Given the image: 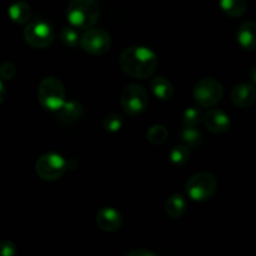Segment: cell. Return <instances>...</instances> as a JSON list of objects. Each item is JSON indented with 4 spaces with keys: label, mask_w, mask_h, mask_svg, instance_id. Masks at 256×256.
<instances>
[{
    "label": "cell",
    "mask_w": 256,
    "mask_h": 256,
    "mask_svg": "<svg viewBox=\"0 0 256 256\" xmlns=\"http://www.w3.org/2000/svg\"><path fill=\"white\" fill-rule=\"evenodd\" d=\"M122 72L135 79L152 76L158 68V55L142 45H132L122 50L119 58Z\"/></svg>",
    "instance_id": "1"
},
{
    "label": "cell",
    "mask_w": 256,
    "mask_h": 256,
    "mask_svg": "<svg viewBox=\"0 0 256 256\" xmlns=\"http://www.w3.org/2000/svg\"><path fill=\"white\" fill-rule=\"evenodd\" d=\"M66 16L78 29L92 28L100 16V5L96 0H72L68 5Z\"/></svg>",
    "instance_id": "2"
},
{
    "label": "cell",
    "mask_w": 256,
    "mask_h": 256,
    "mask_svg": "<svg viewBox=\"0 0 256 256\" xmlns=\"http://www.w3.org/2000/svg\"><path fill=\"white\" fill-rule=\"evenodd\" d=\"M38 99L42 108L50 112H56L66 102L64 85L54 76L45 78L38 88Z\"/></svg>",
    "instance_id": "3"
},
{
    "label": "cell",
    "mask_w": 256,
    "mask_h": 256,
    "mask_svg": "<svg viewBox=\"0 0 256 256\" xmlns=\"http://www.w3.org/2000/svg\"><path fill=\"white\" fill-rule=\"evenodd\" d=\"M218 189V180L212 172H199L192 174L185 184V192L195 202L209 200Z\"/></svg>",
    "instance_id": "4"
},
{
    "label": "cell",
    "mask_w": 256,
    "mask_h": 256,
    "mask_svg": "<svg viewBox=\"0 0 256 256\" xmlns=\"http://www.w3.org/2000/svg\"><path fill=\"white\" fill-rule=\"evenodd\" d=\"M192 95L200 106L212 108L222 102L224 96V86L219 80L204 78L195 84Z\"/></svg>",
    "instance_id": "5"
},
{
    "label": "cell",
    "mask_w": 256,
    "mask_h": 256,
    "mask_svg": "<svg viewBox=\"0 0 256 256\" xmlns=\"http://www.w3.org/2000/svg\"><path fill=\"white\" fill-rule=\"evenodd\" d=\"M68 169V162L56 152L42 154L35 162V172L45 182H55L64 175Z\"/></svg>",
    "instance_id": "6"
},
{
    "label": "cell",
    "mask_w": 256,
    "mask_h": 256,
    "mask_svg": "<svg viewBox=\"0 0 256 256\" xmlns=\"http://www.w3.org/2000/svg\"><path fill=\"white\" fill-rule=\"evenodd\" d=\"M24 39L28 44L35 49H45L54 42V30L49 22L42 18L32 20L25 26Z\"/></svg>",
    "instance_id": "7"
},
{
    "label": "cell",
    "mask_w": 256,
    "mask_h": 256,
    "mask_svg": "<svg viewBox=\"0 0 256 256\" xmlns=\"http://www.w3.org/2000/svg\"><path fill=\"white\" fill-rule=\"evenodd\" d=\"M149 96L144 86L139 84H130L124 88L122 92V106L125 114L136 116L142 114L148 106Z\"/></svg>",
    "instance_id": "8"
},
{
    "label": "cell",
    "mask_w": 256,
    "mask_h": 256,
    "mask_svg": "<svg viewBox=\"0 0 256 256\" xmlns=\"http://www.w3.org/2000/svg\"><path fill=\"white\" fill-rule=\"evenodd\" d=\"M84 52L92 55H102L109 52L112 46V38L109 32L100 28H89L79 42Z\"/></svg>",
    "instance_id": "9"
},
{
    "label": "cell",
    "mask_w": 256,
    "mask_h": 256,
    "mask_svg": "<svg viewBox=\"0 0 256 256\" xmlns=\"http://www.w3.org/2000/svg\"><path fill=\"white\" fill-rule=\"evenodd\" d=\"M98 228L105 232H114L122 228V216L116 209L112 206H104L98 212L95 216Z\"/></svg>",
    "instance_id": "10"
},
{
    "label": "cell",
    "mask_w": 256,
    "mask_h": 256,
    "mask_svg": "<svg viewBox=\"0 0 256 256\" xmlns=\"http://www.w3.org/2000/svg\"><path fill=\"white\" fill-rule=\"evenodd\" d=\"M204 124L208 130L214 134H224L229 132L232 126V120L229 115L219 109H212L204 115Z\"/></svg>",
    "instance_id": "11"
},
{
    "label": "cell",
    "mask_w": 256,
    "mask_h": 256,
    "mask_svg": "<svg viewBox=\"0 0 256 256\" xmlns=\"http://www.w3.org/2000/svg\"><path fill=\"white\" fill-rule=\"evenodd\" d=\"M84 106L78 100H69L65 102L59 109L56 110V122L62 125L74 124L75 122L82 119L84 115Z\"/></svg>",
    "instance_id": "12"
},
{
    "label": "cell",
    "mask_w": 256,
    "mask_h": 256,
    "mask_svg": "<svg viewBox=\"0 0 256 256\" xmlns=\"http://www.w3.org/2000/svg\"><path fill=\"white\" fill-rule=\"evenodd\" d=\"M255 99V85L252 82H240L232 90V102L239 108L252 106Z\"/></svg>",
    "instance_id": "13"
},
{
    "label": "cell",
    "mask_w": 256,
    "mask_h": 256,
    "mask_svg": "<svg viewBox=\"0 0 256 256\" xmlns=\"http://www.w3.org/2000/svg\"><path fill=\"white\" fill-rule=\"evenodd\" d=\"M255 30L256 24L254 22H245L239 26L236 32V39L242 49L249 52H254L256 49Z\"/></svg>",
    "instance_id": "14"
},
{
    "label": "cell",
    "mask_w": 256,
    "mask_h": 256,
    "mask_svg": "<svg viewBox=\"0 0 256 256\" xmlns=\"http://www.w3.org/2000/svg\"><path fill=\"white\" fill-rule=\"evenodd\" d=\"M150 88H152V92L158 99L164 100V102H168V100L172 99L174 96V86H172V82H170L168 78L162 76H155L154 79L150 82Z\"/></svg>",
    "instance_id": "15"
},
{
    "label": "cell",
    "mask_w": 256,
    "mask_h": 256,
    "mask_svg": "<svg viewBox=\"0 0 256 256\" xmlns=\"http://www.w3.org/2000/svg\"><path fill=\"white\" fill-rule=\"evenodd\" d=\"M8 14L9 18L18 25H24L32 18V9H30L29 4L25 2H15L8 9Z\"/></svg>",
    "instance_id": "16"
},
{
    "label": "cell",
    "mask_w": 256,
    "mask_h": 256,
    "mask_svg": "<svg viewBox=\"0 0 256 256\" xmlns=\"http://www.w3.org/2000/svg\"><path fill=\"white\" fill-rule=\"evenodd\" d=\"M188 202L186 199L182 194H172L168 198L165 202V212L172 219H176L184 215L186 212Z\"/></svg>",
    "instance_id": "17"
},
{
    "label": "cell",
    "mask_w": 256,
    "mask_h": 256,
    "mask_svg": "<svg viewBox=\"0 0 256 256\" xmlns=\"http://www.w3.org/2000/svg\"><path fill=\"white\" fill-rule=\"evenodd\" d=\"M220 8L230 18H240L246 12V0H220Z\"/></svg>",
    "instance_id": "18"
},
{
    "label": "cell",
    "mask_w": 256,
    "mask_h": 256,
    "mask_svg": "<svg viewBox=\"0 0 256 256\" xmlns=\"http://www.w3.org/2000/svg\"><path fill=\"white\" fill-rule=\"evenodd\" d=\"M180 136H182V140L184 142V145H186L188 148L200 146L202 142V135L198 130V128L184 126V129L180 132Z\"/></svg>",
    "instance_id": "19"
},
{
    "label": "cell",
    "mask_w": 256,
    "mask_h": 256,
    "mask_svg": "<svg viewBox=\"0 0 256 256\" xmlns=\"http://www.w3.org/2000/svg\"><path fill=\"white\" fill-rule=\"evenodd\" d=\"M190 148H188L186 145H178L174 149L170 152L169 159L170 162L175 166H182V165L186 164L190 159Z\"/></svg>",
    "instance_id": "20"
},
{
    "label": "cell",
    "mask_w": 256,
    "mask_h": 256,
    "mask_svg": "<svg viewBox=\"0 0 256 256\" xmlns=\"http://www.w3.org/2000/svg\"><path fill=\"white\" fill-rule=\"evenodd\" d=\"M146 138L149 142H152V145H162L168 139V129L164 125H152L148 130Z\"/></svg>",
    "instance_id": "21"
},
{
    "label": "cell",
    "mask_w": 256,
    "mask_h": 256,
    "mask_svg": "<svg viewBox=\"0 0 256 256\" xmlns=\"http://www.w3.org/2000/svg\"><path fill=\"white\" fill-rule=\"evenodd\" d=\"M202 120V114L196 108H188L182 114V125L186 128H198Z\"/></svg>",
    "instance_id": "22"
},
{
    "label": "cell",
    "mask_w": 256,
    "mask_h": 256,
    "mask_svg": "<svg viewBox=\"0 0 256 256\" xmlns=\"http://www.w3.org/2000/svg\"><path fill=\"white\" fill-rule=\"evenodd\" d=\"M60 40H62V44L65 46H69V48H74L78 46L80 42V36H79V32L74 29V28H70L66 26L60 32Z\"/></svg>",
    "instance_id": "23"
},
{
    "label": "cell",
    "mask_w": 256,
    "mask_h": 256,
    "mask_svg": "<svg viewBox=\"0 0 256 256\" xmlns=\"http://www.w3.org/2000/svg\"><path fill=\"white\" fill-rule=\"evenodd\" d=\"M124 125V118L120 114H110L102 122V126L106 132H116Z\"/></svg>",
    "instance_id": "24"
},
{
    "label": "cell",
    "mask_w": 256,
    "mask_h": 256,
    "mask_svg": "<svg viewBox=\"0 0 256 256\" xmlns=\"http://www.w3.org/2000/svg\"><path fill=\"white\" fill-rule=\"evenodd\" d=\"M16 72L18 69L15 66V64H12V62H6L0 65V78L2 80H12L16 75Z\"/></svg>",
    "instance_id": "25"
},
{
    "label": "cell",
    "mask_w": 256,
    "mask_h": 256,
    "mask_svg": "<svg viewBox=\"0 0 256 256\" xmlns=\"http://www.w3.org/2000/svg\"><path fill=\"white\" fill-rule=\"evenodd\" d=\"M16 254V244L12 240L0 242V256H14Z\"/></svg>",
    "instance_id": "26"
},
{
    "label": "cell",
    "mask_w": 256,
    "mask_h": 256,
    "mask_svg": "<svg viewBox=\"0 0 256 256\" xmlns=\"http://www.w3.org/2000/svg\"><path fill=\"white\" fill-rule=\"evenodd\" d=\"M125 256H158V254L152 252V250H148V249H132L130 252H128Z\"/></svg>",
    "instance_id": "27"
},
{
    "label": "cell",
    "mask_w": 256,
    "mask_h": 256,
    "mask_svg": "<svg viewBox=\"0 0 256 256\" xmlns=\"http://www.w3.org/2000/svg\"><path fill=\"white\" fill-rule=\"evenodd\" d=\"M5 96H6V90H5L4 84H2V80H0V104H2V102H4Z\"/></svg>",
    "instance_id": "28"
}]
</instances>
